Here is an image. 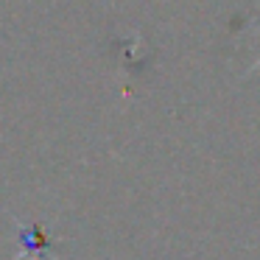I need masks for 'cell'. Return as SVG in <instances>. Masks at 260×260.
Returning <instances> with one entry per match:
<instances>
[{
	"label": "cell",
	"instance_id": "cell-1",
	"mask_svg": "<svg viewBox=\"0 0 260 260\" xmlns=\"http://www.w3.org/2000/svg\"><path fill=\"white\" fill-rule=\"evenodd\" d=\"M257 3H260V0H257ZM257 68H260V59H257V62L252 64V68H249V73H254V70H257Z\"/></svg>",
	"mask_w": 260,
	"mask_h": 260
}]
</instances>
